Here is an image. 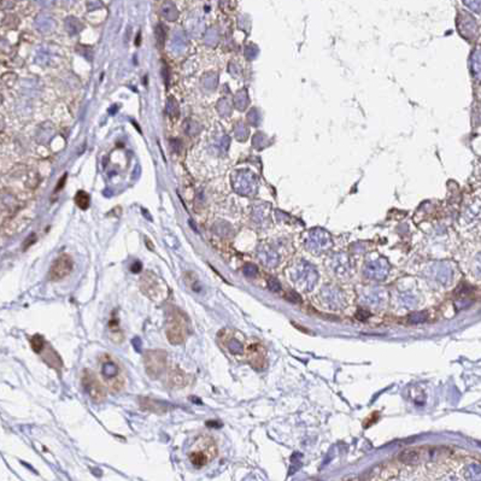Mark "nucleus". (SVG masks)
I'll list each match as a JSON object with an SVG mask.
<instances>
[{
  "mask_svg": "<svg viewBox=\"0 0 481 481\" xmlns=\"http://www.w3.org/2000/svg\"><path fill=\"white\" fill-rule=\"evenodd\" d=\"M98 372L99 379L105 386L106 391L111 393H119L126 386L127 379L123 365L110 353H103L98 358Z\"/></svg>",
  "mask_w": 481,
  "mask_h": 481,
  "instance_id": "f257e3e1",
  "label": "nucleus"
},
{
  "mask_svg": "<svg viewBox=\"0 0 481 481\" xmlns=\"http://www.w3.org/2000/svg\"><path fill=\"white\" fill-rule=\"evenodd\" d=\"M189 334V321L186 314L179 307H172L166 315L165 335L173 345H180Z\"/></svg>",
  "mask_w": 481,
  "mask_h": 481,
  "instance_id": "f03ea898",
  "label": "nucleus"
},
{
  "mask_svg": "<svg viewBox=\"0 0 481 481\" xmlns=\"http://www.w3.org/2000/svg\"><path fill=\"white\" fill-rule=\"evenodd\" d=\"M142 292L156 303H163L169 297V287L165 281L153 271L147 270L142 275L139 281Z\"/></svg>",
  "mask_w": 481,
  "mask_h": 481,
  "instance_id": "7ed1b4c3",
  "label": "nucleus"
},
{
  "mask_svg": "<svg viewBox=\"0 0 481 481\" xmlns=\"http://www.w3.org/2000/svg\"><path fill=\"white\" fill-rule=\"evenodd\" d=\"M81 385H82L83 391L90 397L93 403L100 404L105 401L106 398V388L103 385V382L99 379L96 373L91 369H83L82 375H81Z\"/></svg>",
  "mask_w": 481,
  "mask_h": 481,
  "instance_id": "20e7f679",
  "label": "nucleus"
},
{
  "mask_svg": "<svg viewBox=\"0 0 481 481\" xmlns=\"http://www.w3.org/2000/svg\"><path fill=\"white\" fill-rule=\"evenodd\" d=\"M216 456V447L214 441L209 438H199L197 443L192 446L188 458L195 468H202L208 464Z\"/></svg>",
  "mask_w": 481,
  "mask_h": 481,
  "instance_id": "39448f33",
  "label": "nucleus"
},
{
  "mask_svg": "<svg viewBox=\"0 0 481 481\" xmlns=\"http://www.w3.org/2000/svg\"><path fill=\"white\" fill-rule=\"evenodd\" d=\"M144 365L150 378L158 379L168 369V355L164 350H147L144 353Z\"/></svg>",
  "mask_w": 481,
  "mask_h": 481,
  "instance_id": "423d86ee",
  "label": "nucleus"
},
{
  "mask_svg": "<svg viewBox=\"0 0 481 481\" xmlns=\"http://www.w3.org/2000/svg\"><path fill=\"white\" fill-rule=\"evenodd\" d=\"M74 269V261L69 254H61L52 264L50 269V279L52 281H61L65 279Z\"/></svg>",
  "mask_w": 481,
  "mask_h": 481,
  "instance_id": "0eeeda50",
  "label": "nucleus"
},
{
  "mask_svg": "<svg viewBox=\"0 0 481 481\" xmlns=\"http://www.w3.org/2000/svg\"><path fill=\"white\" fill-rule=\"evenodd\" d=\"M166 380H168V385L172 387H183L187 384V375L180 369L175 368L168 373Z\"/></svg>",
  "mask_w": 481,
  "mask_h": 481,
  "instance_id": "6e6552de",
  "label": "nucleus"
},
{
  "mask_svg": "<svg viewBox=\"0 0 481 481\" xmlns=\"http://www.w3.org/2000/svg\"><path fill=\"white\" fill-rule=\"evenodd\" d=\"M109 330L111 332V340L115 343L123 342V334L120 327V320L117 316V312H114L109 321Z\"/></svg>",
  "mask_w": 481,
  "mask_h": 481,
  "instance_id": "1a4fd4ad",
  "label": "nucleus"
},
{
  "mask_svg": "<svg viewBox=\"0 0 481 481\" xmlns=\"http://www.w3.org/2000/svg\"><path fill=\"white\" fill-rule=\"evenodd\" d=\"M168 405L169 404H164L162 402L155 401V399H150V398H140V408L146 409V410L152 411V412H157V409L158 408L159 414H163L168 410Z\"/></svg>",
  "mask_w": 481,
  "mask_h": 481,
  "instance_id": "9d476101",
  "label": "nucleus"
},
{
  "mask_svg": "<svg viewBox=\"0 0 481 481\" xmlns=\"http://www.w3.org/2000/svg\"><path fill=\"white\" fill-rule=\"evenodd\" d=\"M160 14L163 15V17L169 19V21H175L178 18V9L176 6L173 4L172 2H166L163 4L162 9H160Z\"/></svg>",
  "mask_w": 481,
  "mask_h": 481,
  "instance_id": "9b49d317",
  "label": "nucleus"
},
{
  "mask_svg": "<svg viewBox=\"0 0 481 481\" xmlns=\"http://www.w3.org/2000/svg\"><path fill=\"white\" fill-rule=\"evenodd\" d=\"M418 458H420V454H418V451L415 449L405 450L399 455V460H401L403 463H407V464L416 463L418 461Z\"/></svg>",
  "mask_w": 481,
  "mask_h": 481,
  "instance_id": "f8f14e48",
  "label": "nucleus"
},
{
  "mask_svg": "<svg viewBox=\"0 0 481 481\" xmlns=\"http://www.w3.org/2000/svg\"><path fill=\"white\" fill-rule=\"evenodd\" d=\"M45 345H46V343L41 335L35 334L31 338V346L34 352L41 353L45 350Z\"/></svg>",
  "mask_w": 481,
  "mask_h": 481,
  "instance_id": "ddd939ff",
  "label": "nucleus"
},
{
  "mask_svg": "<svg viewBox=\"0 0 481 481\" xmlns=\"http://www.w3.org/2000/svg\"><path fill=\"white\" fill-rule=\"evenodd\" d=\"M75 203L80 209L82 210H86V209L90 206V195L87 194L86 192L83 191H78L75 195Z\"/></svg>",
  "mask_w": 481,
  "mask_h": 481,
  "instance_id": "4468645a",
  "label": "nucleus"
},
{
  "mask_svg": "<svg viewBox=\"0 0 481 481\" xmlns=\"http://www.w3.org/2000/svg\"><path fill=\"white\" fill-rule=\"evenodd\" d=\"M157 34V40H158V46L159 47H163L164 46V40H165V33L163 31L162 25H158L156 31Z\"/></svg>",
  "mask_w": 481,
  "mask_h": 481,
  "instance_id": "2eb2a0df",
  "label": "nucleus"
},
{
  "mask_svg": "<svg viewBox=\"0 0 481 481\" xmlns=\"http://www.w3.org/2000/svg\"><path fill=\"white\" fill-rule=\"evenodd\" d=\"M168 111L169 115H176L179 112L178 109V103L174 100V98H169V103H168Z\"/></svg>",
  "mask_w": 481,
  "mask_h": 481,
  "instance_id": "dca6fc26",
  "label": "nucleus"
},
{
  "mask_svg": "<svg viewBox=\"0 0 481 481\" xmlns=\"http://www.w3.org/2000/svg\"><path fill=\"white\" fill-rule=\"evenodd\" d=\"M244 274L248 277H253L256 276L257 274V268L254 266H251V264H247V266L244 267Z\"/></svg>",
  "mask_w": 481,
  "mask_h": 481,
  "instance_id": "f3484780",
  "label": "nucleus"
},
{
  "mask_svg": "<svg viewBox=\"0 0 481 481\" xmlns=\"http://www.w3.org/2000/svg\"><path fill=\"white\" fill-rule=\"evenodd\" d=\"M269 289L273 291V292H277V291L281 290V285L279 284V281L275 279H269Z\"/></svg>",
  "mask_w": 481,
  "mask_h": 481,
  "instance_id": "a211bd4d",
  "label": "nucleus"
},
{
  "mask_svg": "<svg viewBox=\"0 0 481 481\" xmlns=\"http://www.w3.org/2000/svg\"><path fill=\"white\" fill-rule=\"evenodd\" d=\"M65 180H67V174H65L64 176H62L61 180H60V182H58V185H57V187H55V192H60L62 188H63V186L65 185Z\"/></svg>",
  "mask_w": 481,
  "mask_h": 481,
  "instance_id": "6ab92c4d",
  "label": "nucleus"
},
{
  "mask_svg": "<svg viewBox=\"0 0 481 481\" xmlns=\"http://www.w3.org/2000/svg\"><path fill=\"white\" fill-rule=\"evenodd\" d=\"M357 319L358 320H361V321H364L366 317L369 316V313L368 312H365V310H359V312L357 313Z\"/></svg>",
  "mask_w": 481,
  "mask_h": 481,
  "instance_id": "aec40b11",
  "label": "nucleus"
},
{
  "mask_svg": "<svg viewBox=\"0 0 481 481\" xmlns=\"http://www.w3.org/2000/svg\"><path fill=\"white\" fill-rule=\"evenodd\" d=\"M168 74H169L168 73V68H166L164 65V67H163V70H162V76H163V78H164V82H165L166 86L169 84V77H168L169 75Z\"/></svg>",
  "mask_w": 481,
  "mask_h": 481,
  "instance_id": "412c9836",
  "label": "nucleus"
},
{
  "mask_svg": "<svg viewBox=\"0 0 481 481\" xmlns=\"http://www.w3.org/2000/svg\"><path fill=\"white\" fill-rule=\"evenodd\" d=\"M54 0H35V3L41 6H50L53 4Z\"/></svg>",
  "mask_w": 481,
  "mask_h": 481,
  "instance_id": "4be33fe9",
  "label": "nucleus"
},
{
  "mask_svg": "<svg viewBox=\"0 0 481 481\" xmlns=\"http://www.w3.org/2000/svg\"><path fill=\"white\" fill-rule=\"evenodd\" d=\"M92 5H93V10H94V9H98V8H101L100 0H93V3L88 0V9H91Z\"/></svg>",
  "mask_w": 481,
  "mask_h": 481,
  "instance_id": "5701e85b",
  "label": "nucleus"
},
{
  "mask_svg": "<svg viewBox=\"0 0 481 481\" xmlns=\"http://www.w3.org/2000/svg\"><path fill=\"white\" fill-rule=\"evenodd\" d=\"M289 300H291V302H293V303H298V302H300V297L298 296L297 293L291 292V297L289 296Z\"/></svg>",
  "mask_w": 481,
  "mask_h": 481,
  "instance_id": "b1692460",
  "label": "nucleus"
}]
</instances>
